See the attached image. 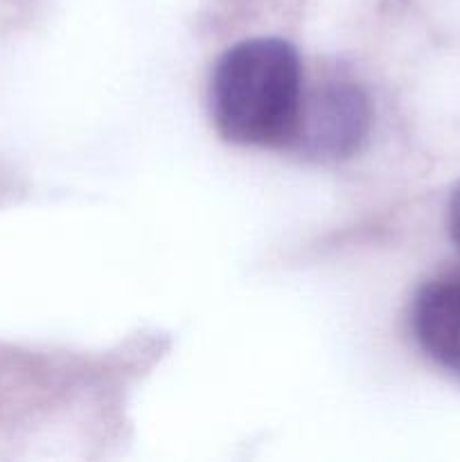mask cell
I'll use <instances>...</instances> for the list:
<instances>
[{"instance_id": "cell-4", "label": "cell", "mask_w": 460, "mask_h": 462, "mask_svg": "<svg viewBox=\"0 0 460 462\" xmlns=\"http://www.w3.org/2000/svg\"><path fill=\"white\" fill-rule=\"evenodd\" d=\"M449 230L454 242L460 246V185L454 189L449 201Z\"/></svg>"}, {"instance_id": "cell-3", "label": "cell", "mask_w": 460, "mask_h": 462, "mask_svg": "<svg viewBox=\"0 0 460 462\" xmlns=\"http://www.w3.org/2000/svg\"><path fill=\"white\" fill-rule=\"evenodd\" d=\"M413 332L433 361L460 377V273L419 289L413 302Z\"/></svg>"}, {"instance_id": "cell-1", "label": "cell", "mask_w": 460, "mask_h": 462, "mask_svg": "<svg viewBox=\"0 0 460 462\" xmlns=\"http://www.w3.org/2000/svg\"><path fill=\"white\" fill-rule=\"evenodd\" d=\"M302 77L296 48L282 39H248L215 63L210 116L235 144L289 147L300 116Z\"/></svg>"}, {"instance_id": "cell-2", "label": "cell", "mask_w": 460, "mask_h": 462, "mask_svg": "<svg viewBox=\"0 0 460 462\" xmlns=\"http://www.w3.org/2000/svg\"><path fill=\"white\" fill-rule=\"evenodd\" d=\"M370 126V104L359 84L329 75L302 90L289 149L314 161H341L359 152Z\"/></svg>"}]
</instances>
